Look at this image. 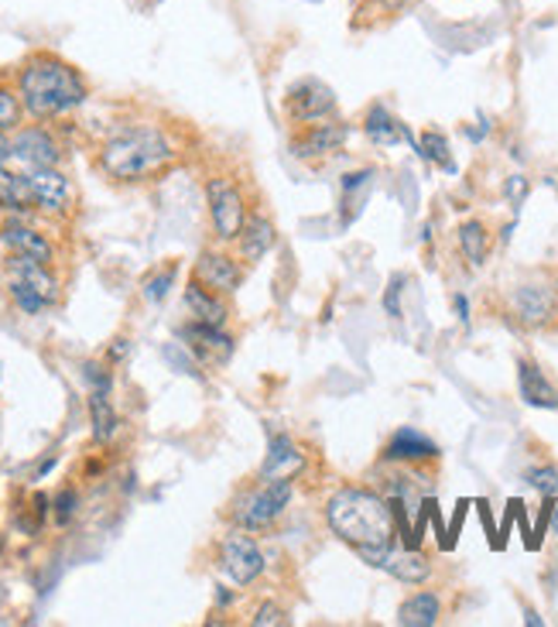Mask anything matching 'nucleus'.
I'll use <instances>...</instances> for the list:
<instances>
[{
	"label": "nucleus",
	"mask_w": 558,
	"mask_h": 627,
	"mask_svg": "<svg viewBox=\"0 0 558 627\" xmlns=\"http://www.w3.org/2000/svg\"><path fill=\"white\" fill-rule=\"evenodd\" d=\"M17 93H21L24 113H32L35 120L62 117L69 110H76L89 96L80 69L52 52H38L21 65Z\"/></svg>",
	"instance_id": "1"
},
{
	"label": "nucleus",
	"mask_w": 558,
	"mask_h": 627,
	"mask_svg": "<svg viewBox=\"0 0 558 627\" xmlns=\"http://www.w3.org/2000/svg\"><path fill=\"white\" fill-rule=\"evenodd\" d=\"M326 521L339 542H347L353 552L360 548H384L395 545V511L391 501L377 491L343 487L326 504Z\"/></svg>",
	"instance_id": "2"
},
{
	"label": "nucleus",
	"mask_w": 558,
	"mask_h": 627,
	"mask_svg": "<svg viewBox=\"0 0 558 627\" xmlns=\"http://www.w3.org/2000/svg\"><path fill=\"white\" fill-rule=\"evenodd\" d=\"M175 161V144L155 124H134L117 131L100 152V165L110 179L141 182L161 176Z\"/></svg>",
	"instance_id": "3"
},
{
	"label": "nucleus",
	"mask_w": 558,
	"mask_h": 627,
	"mask_svg": "<svg viewBox=\"0 0 558 627\" xmlns=\"http://www.w3.org/2000/svg\"><path fill=\"white\" fill-rule=\"evenodd\" d=\"M8 296L21 312H28V316H38L41 309L56 305L59 278L52 275V264L8 254Z\"/></svg>",
	"instance_id": "4"
},
{
	"label": "nucleus",
	"mask_w": 558,
	"mask_h": 627,
	"mask_svg": "<svg viewBox=\"0 0 558 627\" xmlns=\"http://www.w3.org/2000/svg\"><path fill=\"white\" fill-rule=\"evenodd\" d=\"M291 494H295V480H264L247 494H240V501L233 504V521L236 528H247V532H264V528H271L284 508L291 504Z\"/></svg>",
	"instance_id": "5"
},
{
	"label": "nucleus",
	"mask_w": 558,
	"mask_h": 627,
	"mask_svg": "<svg viewBox=\"0 0 558 627\" xmlns=\"http://www.w3.org/2000/svg\"><path fill=\"white\" fill-rule=\"evenodd\" d=\"M206 203H209V220H213L216 237H220L223 244H236V237L251 216V206H247V196H244V189H240V182L233 176H213L206 182Z\"/></svg>",
	"instance_id": "6"
},
{
	"label": "nucleus",
	"mask_w": 558,
	"mask_h": 627,
	"mask_svg": "<svg viewBox=\"0 0 558 627\" xmlns=\"http://www.w3.org/2000/svg\"><path fill=\"white\" fill-rule=\"evenodd\" d=\"M288 117L295 120L299 128L305 124H319V120H329L336 113V93L323 83V80H299L295 86L288 89L284 100Z\"/></svg>",
	"instance_id": "7"
},
{
	"label": "nucleus",
	"mask_w": 558,
	"mask_h": 627,
	"mask_svg": "<svg viewBox=\"0 0 558 627\" xmlns=\"http://www.w3.org/2000/svg\"><path fill=\"white\" fill-rule=\"evenodd\" d=\"M220 569L227 572V580L236 587H251L257 576L264 572V552L257 548L254 539L247 535H227L220 542Z\"/></svg>",
	"instance_id": "8"
},
{
	"label": "nucleus",
	"mask_w": 558,
	"mask_h": 627,
	"mask_svg": "<svg viewBox=\"0 0 558 627\" xmlns=\"http://www.w3.org/2000/svg\"><path fill=\"white\" fill-rule=\"evenodd\" d=\"M347 141H350V128L336 124L329 117V120H319V124H305L295 137H291V155L302 161H315V158L336 155Z\"/></svg>",
	"instance_id": "9"
},
{
	"label": "nucleus",
	"mask_w": 558,
	"mask_h": 627,
	"mask_svg": "<svg viewBox=\"0 0 558 627\" xmlns=\"http://www.w3.org/2000/svg\"><path fill=\"white\" fill-rule=\"evenodd\" d=\"M182 340H185V350L196 357L203 367H223L233 357V340L220 326H206L196 319L182 329Z\"/></svg>",
	"instance_id": "10"
},
{
	"label": "nucleus",
	"mask_w": 558,
	"mask_h": 627,
	"mask_svg": "<svg viewBox=\"0 0 558 627\" xmlns=\"http://www.w3.org/2000/svg\"><path fill=\"white\" fill-rule=\"evenodd\" d=\"M192 278H199L216 296H233L236 288L244 285V268H240L236 257H230L223 251H203Z\"/></svg>",
	"instance_id": "11"
},
{
	"label": "nucleus",
	"mask_w": 558,
	"mask_h": 627,
	"mask_svg": "<svg viewBox=\"0 0 558 627\" xmlns=\"http://www.w3.org/2000/svg\"><path fill=\"white\" fill-rule=\"evenodd\" d=\"M32 192H35V209L41 213H65L72 206V182L59 172V168H28Z\"/></svg>",
	"instance_id": "12"
},
{
	"label": "nucleus",
	"mask_w": 558,
	"mask_h": 627,
	"mask_svg": "<svg viewBox=\"0 0 558 627\" xmlns=\"http://www.w3.org/2000/svg\"><path fill=\"white\" fill-rule=\"evenodd\" d=\"M14 158L24 161L28 168H56L62 158L59 141L52 137V131H45L41 124L35 128H21L14 134Z\"/></svg>",
	"instance_id": "13"
},
{
	"label": "nucleus",
	"mask_w": 558,
	"mask_h": 627,
	"mask_svg": "<svg viewBox=\"0 0 558 627\" xmlns=\"http://www.w3.org/2000/svg\"><path fill=\"white\" fill-rule=\"evenodd\" d=\"M278 244V230L271 224V216H264V213H251L247 216V224L244 230H240L236 237V251H240V261L244 264H257L264 261Z\"/></svg>",
	"instance_id": "14"
},
{
	"label": "nucleus",
	"mask_w": 558,
	"mask_h": 627,
	"mask_svg": "<svg viewBox=\"0 0 558 627\" xmlns=\"http://www.w3.org/2000/svg\"><path fill=\"white\" fill-rule=\"evenodd\" d=\"M0 244H4L8 254H21V257H35L41 264H52V244H48V237L28 224L14 220V216L0 227Z\"/></svg>",
	"instance_id": "15"
},
{
	"label": "nucleus",
	"mask_w": 558,
	"mask_h": 627,
	"mask_svg": "<svg viewBox=\"0 0 558 627\" xmlns=\"http://www.w3.org/2000/svg\"><path fill=\"white\" fill-rule=\"evenodd\" d=\"M185 305H189V312L196 316L199 323H206V326H227V319H230V309H227V302H223V296H216L213 288H206L199 278H192L189 285H185Z\"/></svg>",
	"instance_id": "16"
},
{
	"label": "nucleus",
	"mask_w": 558,
	"mask_h": 627,
	"mask_svg": "<svg viewBox=\"0 0 558 627\" xmlns=\"http://www.w3.org/2000/svg\"><path fill=\"white\" fill-rule=\"evenodd\" d=\"M305 467V456L299 453V446L291 443V436H271V446H268V456H264L260 463V477L264 480H295L299 470Z\"/></svg>",
	"instance_id": "17"
},
{
	"label": "nucleus",
	"mask_w": 558,
	"mask_h": 627,
	"mask_svg": "<svg viewBox=\"0 0 558 627\" xmlns=\"http://www.w3.org/2000/svg\"><path fill=\"white\" fill-rule=\"evenodd\" d=\"M511 302H514V312L521 316V323H527V326H545L555 319V296L542 285H521Z\"/></svg>",
	"instance_id": "18"
},
{
	"label": "nucleus",
	"mask_w": 558,
	"mask_h": 627,
	"mask_svg": "<svg viewBox=\"0 0 558 627\" xmlns=\"http://www.w3.org/2000/svg\"><path fill=\"white\" fill-rule=\"evenodd\" d=\"M387 460H401V463H422V460H435L439 456V446H435L428 436H422L418 429H401L395 432V439L384 449Z\"/></svg>",
	"instance_id": "19"
},
{
	"label": "nucleus",
	"mask_w": 558,
	"mask_h": 627,
	"mask_svg": "<svg viewBox=\"0 0 558 627\" xmlns=\"http://www.w3.org/2000/svg\"><path fill=\"white\" fill-rule=\"evenodd\" d=\"M380 569H387L395 576V580H401V583H425L428 576H432V563L422 556V552H415V548H387V556H384V566Z\"/></svg>",
	"instance_id": "20"
},
{
	"label": "nucleus",
	"mask_w": 558,
	"mask_h": 627,
	"mask_svg": "<svg viewBox=\"0 0 558 627\" xmlns=\"http://www.w3.org/2000/svg\"><path fill=\"white\" fill-rule=\"evenodd\" d=\"M0 209L4 213L35 209V192H32L28 172H14V168L0 165Z\"/></svg>",
	"instance_id": "21"
},
{
	"label": "nucleus",
	"mask_w": 558,
	"mask_h": 627,
	"mask_svg": "<svg viewBox=\"0 0 558 627\" xmlns=\"http://www.w3.org/2000/svg\"><path fill=\"white\" fill-rule=\"evenodd\" d=\"M518 388H521V398L535 408H558V391L548 384V377L535 367L521 360L518 364Z\"/></svg>",
	"instance_id": "22"
},
{
	"label": "nucleus",
	"mask_w": 558,
	"mask_h": 627,
	"mask_svg": "<svg viewBox=\"0 0 558 627\" xmlns=\"http://www.w3.org/2000/svg\"><path fill=\"white\" fill-rule=\"evenodd\" d=\"M442 614V604L435 593H415L408 596L404 604L398 607V624L401 627H432Z\"/></svg>",
	"instance_id": "23"
},
{
	"label": "nucleus",
	"mask_w": 558,
	"mask_h": 627,
	"mask_svg": "<svg viewBox=\"0 0 558 627\" xmlns=\"http://www.w3.org/2000/svg\"><path fill=\"white\" fill-rule=\"evenodd\" d=\"M89 415H93V436L96 443H110L117 432V412L110 405V391H93L89 395Z\"/></svg>",
	"instance_id": "24"
},
{
	"label": "nucleus",
	"mask_w": 558,
	"mask_h": 627,
	"mask_svg": "<svg viewBox=\"0 0 558 627\" xmlns=\"http://www.w3.org/2000/svg\"><path fill=\"white\" fill-rule=\"evenodd\" d=\"M363 131H367V137L374 144H398L401 137H408L404 124H398V120L387 113L384 107H371L367 110V124H363Z\"/></svg>",
	"instance_id": "25"
},
{
	"label": "nucleus",
	"mask_w": 558,
	"mask_h": 627,
	"mask_svg": "<svg viewBox=\"0 0 558 627\" xmlns=\"http://www.w3.org/2000/svg\"><path fill=\"white\" fill-rule=\"evenodd\" d=\"M459 248H463L466 261L480 268V264L487 261V251H490V233H487V227H483L480 220L463 224V227H459Z\"/></svg>",
	"instance_id": "26"
},
{
	"label": "nucleus",
	"mask_w": 558,
	"mask_h": 627,
	"mask_svg": "<svg viewBox=\"0 0 558 627\" xmlns=\"http://www.w3.org/2000/svg\"><path fill=\"white\" fill-rule=\"evenodd\" d=\"M422 158L435 161V165H442L446 172H456V161L449 155V137L439 134V131H425L422 134Z\"/></svg>",
	"instance_id": "27"
},
{
	"label": "nucleus",
	"mask_w": 558,
	"mask_h": 627,
	"mask_svg": "<svg viewBox=\"0 0 558 627\" xmlns=\"http://www.w3.org/2000/svg\"><path fill=\"white\" fill-rule=\"evenodd\" d=\"M21 117H24L21 93H14L11 86H0V131H21Z\"/></svg>",
	"instance_id": "28"
},
{
	"label": "nucleus",
	"mask_w": 558,
	"mask_h": 627,
	"mask_svg": "<svg viewBox=\"0 0 558 627\" xmlns=\"http://www.w3.org/2000/svg\"><path fill=\"white\" fill-rule=\"evenodd\" d=\"M172 281H175V268H165V272L151 275L148 281H144V299L161 302L168 296V288H172Z\"/></svg>",
	"instance_id": "29"
},
{
	"label": "nucleus",
	"mask_w": 558,
	"mask_h": 627,
	"mask_svg": "<svg viewBox=\"0 0 558 627\" xmlns=\"http://www.w3.org/2000/svg\"><path fill=\"white\" fill-rule=\"evenodd\" d=\"M527 484L542 491V494H555L558 491V470L555 467H538V470H527Z\"/></svg>",
	"instance_id": "30"
},
{
	"label": "nucleus",
	"mask_w": 558,
	"mask_h": 627,
	"mask_svg": "<svg viewBox=\"0 0 558 627\" xmlns=\"http://www.w3.org/2000/svg\"><path fill=\"white\" fill-rule=\"evenodd\" d=\"M251 624H254V627H264V624H268V627H281V624H288V614H284L278 604H264V607H257V614L251 617Z\"/></svg>",
	"instance_id": "31"
},
{
	"label": "nucleus",
	"mask_w": 558,
	"mask_h": 627,
	"mask_svg": "<svg viewBox=\"0 0 558 627\" xmlns=\"http://www.w3.org/2000/svg\"><path fill=\"white\" fill-rule=\"evenodd\" d=\"M371 179H374V172H353V176L343 179V192H353V189H360V185H367Z\"/></svg>",
	"instance_id": "32"
},
{
	"label": "nucleus",
	"mask_w": 558,
	"mask_h": 627,
	"mask_svg": "<svg viewBox=\"0 0 558 627\" xmlns=\"http://www.w3.org/2000/svg\"><path fill=\"white\" fill-rule=\"evenodd\" d=\"M72 511H76V497H72V494H62V497H59V521L65 524V521L72 518Z\"/></svg>",
	"instance_id": "33"
},
{
	"label": "nucleus",
	"mask_w": 558,
	"mask_h": 627,
	"mask_svg": "<svg viewBox=\"0 0 558 627\" xmlns=\"http://www.w3.org/2000/svg\"><path fill=\"white\" fill-rule=\"evenodd\" d=\"M524 192H527V182L521 176H514L511 182H507V196H511V200H524Z\"/></svg>",
	"instance_id": "34"
},
{
	"label": "nucleus",
	"mask_w": 558,
	"mask_h": 627,
	"mask_svg": "<svg viewBox=\"0 0 558 627\" xmlns=\"http://www.w3.org/2000/svg\"><path fill=\"white\" fill-rule=\"evenodd\" d=\"M8 158H14V141L8 137V131H0V165H8Z\"/></svg>",
	"instance_id": "35"
},
{
	"label": "nucleus",
	"mask_w": 558,
	"mask_h": 627,
	"mask_svg": "<svg viewBox=\"0 0 558 627\" xmlns=\"http://www.w3.org/2000/svg\"><path fill=\"white\" fill-rule=\"evenodd\" d=\"M456 312H459V319H470V316H466L470 309H466V299H463V296H456Z\"/></svg>",
	"instance_id": "36"
},
{
	"label": "nucleus",
	"mask_w": 558,
	"mask_h": 627,
	"mask_svg": "<svg viewBox=\"0 0 558 627\" xmlns=\"http://www.w3.org/2000/svg\"><path fill=\"white\" fill-rule=\"evenodd\" d=\"M527 624H531V627H542V617H538L535 611H527Z\"/></svg>",
	"instance_id": "37"
}]
</instances>
